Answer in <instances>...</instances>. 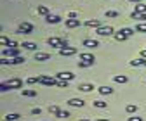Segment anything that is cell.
Here are the masks:
<instances>
[{
	"instance_id": "obj_1",
	"label": "cell",
	"mask_w": 146,
	"mask_h": 121,
	"mask_svg": "<svg viewBox=\"0 0 146 121\" xmlns=\"http://www.w3.org/2000/svg\"><path fill=\"white\" fill-rule=\"evenodd\" d=\"M47 43H49L50 47H54V48H64V47H68L66 42H64L63 38H59V37H50V38L47 40Z\"/></svg>"
},
{
	"instance_id": "obj_2",
	"label": "cell",
	"mask_w": 146,
	"mask_h": 121,
	"mask_svg": "<svg viewBox=\"0 0 146 121\" xmlns=\"http://www.w3.org/2000/svg\"><path fill=\"white\" fill-rule=\"evenodd\" d=\"M96 33L99 35V37H111V35H115V29H113V26H101V28H98L96 29Z\"/></svg>"
},
{
	"instance_id": "obj_3",
	"label": "cell",
	"mask_w": 146,
	"mask_h": 121,
	"mask_svg": "<svg viewBox=\"0 0 146 121\" xmlns=\"http://www.w3.org/2000/svg\"><path fill=\"white\" fill-rule=\"evenodd\" d=\"M5 86H7V90L21 88V86H23V81H21V78H11L9 81H5Z\"/></svg>"
},
{
	"instance_id": "obj_4",
	"label": "cell",
	"mask_w": 146,
	"mask_h": 121,
	"mask_svg": "<svg viewBox=\"0 0 146 121\" xmlns=\"http://www.w3.org/2000/svg\"><path fill=\"white\" fill-rule=\"evenodd\" d=\"M40 83H42V85H45V86H54V85H58V78L40 75Z\"/></svg>"
},
{
	"instance_id": "obj_5",
	"label": "cell",
	"mask_w": 146,
	"mask_h": 121,
	"mask_svg": "<svg viewBox=\"0 0 146 121\" xmlns=\"http://www.w3.org/2000/svg\"><path fill=\"white\" fill-rule=\"evenodd\" d=\"M17 33L31 35V33H33V24H30V23H21V24H19V29H17Z\"/></svg>"
},
{
	"instance_id": "obj_6",
	"label": "cell",
	"mask_w": 146,
	"mask_h": 121,
	"mask_svg": "<svg viewBox=\"0 0 146 121\" xmlns=\"http://www.w3.org/2000/svg\"><path fill=\"white\" fill-rule=\"evenodd\" d=\"M17 57V56H19V48H17V47H5L4 48V57Z\"/></svg>"
},
{
	"instance_id": "obj_7",
	"label": "cell",
	"mask_w": 146,
	"mask_h": 121,
	"mask_svg": "<svg viewBox=\"0 0 146 121\" xmlns=\"http://www.w3.org/2000/svg\"><path fill=\"white\" fill-rule=\"evenodd\" d=\"M75 54H77V48H73V47H64V48H59V56H63V57L75 56Z\"/></svg>"
},
{
	"instance_id": "obj_8",
	"label": "cell",
	"mask_w": 146,
	"mask_h": 121,
	"mask_svg": "<svg viewBox=\"0 0 146 121\" xmlns=\"http://www.w3.org/2000/svg\"><path fill=\"white\" fill-rule=\"evenodd\" d=\"M56 78H58V80H66V81H71L73 78H75V75H73L71 71H61V73H58V75H56Z\"/></svg>"
},
{
	"instance_id": "obj_9",
	"label": "cell",
	"mask_w": 146,
	"mask_h": 121,
	"mask_svg": "<svg viewBox=\"0 0 146 121\" xmlns=\"http://www.w3.org/2000/svg\"><path fill=\"white\" fill-rule=\"evenodd\" d=\"M131 17L136 19L137 23H146V12H132Z\"/></svg>"
},
{
	"instance_id": "obj_10",
	"label": "cell",
	"mask_w": 146,
	"mask_h": 121,
	"mask_svg": "<svg viewBox=\"0 0 146 121\" xmlns=\"http://www.w3.org/2000/svg\"><path fill=\"white\" fill-rule=\"evenodd\" d=\"M45 21H47L49 24H58V23L61 21V17L56 16V14H49V16H45Z\"/></svg>"
},
{
	"instance_id": "obj_11",
	"label": "cell",
	"mask_w": 146,
	"mask_h": 121,
	"mask_svg": "<svg viewBox=\"0 0 146 121\" xmlns=\"http://www.w3.org/2000/svg\"><path fill=\"white\" fill-rule=\"evenodd\" d=\"M84 100L82 99H70L68 100V106H71V107H84Z\"/></svg>"
},
{
	"instance_id": "obj_12",
	"label": "cell",
	"mask_w": 146,
	"mask_h": 121,
	"mask_svg": "<svg viewBox=\"0 0 146 121\" xmlns=\"http://www.w3.org/2000/svg\"><path fill=\"white\" fill-rule=\"evenodd\" d=\"M94 88H96V86L92 83H82V85H78V90L80 92H92Z\"/></svg>"
},
{
	"instance_id": "obj_13",
	"label": "cell",
	"mask_w": 146,
	"mask_h": 121,
	"mask_svg": "<svg viewBox=\"0 0 146 121\" xmlns=\"http://www.w3.org/2000/svg\"><path fill=\"white\" fill-rule=\"evenodd\" d=\"M50 59V54L47 52H35V61H47Z\"/></svg>"
},
{
	"instance_id": "obj_14",
	"label": "cell",
	"mask_w": 146,
	"mask_h": 121,
	"mask_svg": "<svg viewBox=\"0 0 146 121\" xmlns=\"http://www.w3.org/2000/svg\"><path fill=\"white\" fill-rule=\"evenodd\" d=\"M85 26H89V28H101L103 24H101V21L99 19H89V21H85Z\"/></svg>"
},
{
	"instance_id": "obj_15",
	"label": "cell",
	"mask_w": 146,
	"mask_h": 121,
	"mask_svg": "<svg viewBox=\"0 0 146 121\" xmlns=\"http://www.w3.org/2000/svg\"><path fill=\"white\" fill-rule=\"evenodd\" d=\"M82 45L87 47V48H96V47H99V42L98 40H84Z\"/></svg>"
},
{
	"instance_id": "obj_16",
	"label": "cell",
	"mask_w": 146,
	"mask_h": 121,
	"mask_svg": "<svg viewBox=\"0 0 146 121\" xmlns=\"http://www.w3.org/2000/svg\"><path fill=\"white\" fill-rule=\"evenodd\" d=\"M98 92L101 94V95H110V94H113V88L111 86H98Z\"/></svg>"
},
{
	"instance_id": "obj_17",
	"label": "cell",
	"mask_w": 146,
	"mask_h": 121,
	"mask_svg": "<svg viewBox=\"0 0 146 121\" xmlns=\"http://www.w3.org/2000/svg\"><path fill=\"white\" fill-rule=\"evenodd\" d=\"M61 111H63V109H61L59 106H49V112H50L52 116H56V118L61 116Z\"/></svg>"
},
{
	"instance_id": "obj_18",
	"label": "cell",
	"mask_w": 146,
	"mask_h": 121,
	"mask_svg": "<svg viewBox=\"0 0 146 121\" xmlns=\"http://www.w3.org/2000/svg\"><path fill=\"white\" fill-rule=\"evenodd\" d=\"M64 24H66V28H78L80 26V19H66Z\"/></svg>"
},
{
	"instance_id": "obj_19",
	"label": "cell",
	"mask_w": 146,
	"mask_h": 121,
	"mask_svg": "<svg viewBox=\"0 0 146 121\" xmlns=\"http://www.w3.org/2000/svg\"><path fill=\"white\" fill-rule=\"evenodd\" d=\"M78 59H80V61H89V62H94V61H96V57H94L92 54H87V52L80 54V56H78Z\"/></svg>"
},
{
	"instance_id": "obj_20",
	"label": "cell",
	"mask_w": 146,
	"mask_h": 121,
	"mask_svg": "<svg viewBox=\"0 0 146 121\" xmlns=\"http://www.w3.org/2000/svg\"><path fill=\"white\" fill-rule=\"evenodd\" d=\"M21 47L26 48V50H36V48H38V47H36V43H33V42H23Z\"/></svg>"
},
{
	"instance_id": "obj_21",
	"label": "cell",
	"mask_w": 146,
	"mask_h": 121,
	"mask_svg": "<svg viewBox=\"0 0 146 121\" xmlns=\"http://www.w3.org/2000/svg\"><path fill=\"white\" fill-rule=\"evenodd\" d=\"M36 12H38L40 16H44V17L50 14V12H49V7H45V5H38V7H36Z\"/></svg>"
},
{
	"instance_id": "obj_22",
	"label": "cell",
	"mask_w": 146,
	"mask_h": 121,
	"mask_svg": "<svg viewBox=\"0 0 146 121\" xmlns=\"http://www.w3.org/2000/svg\"><path fill=\"white\" fill-rule=\"evenodd\" d=\"M21 94L25 95V97H36V90H31V88H21Z\"/></svg>"
},
{
	"instance_id": "obj_23",
	"label": "cell",
	"mask_w": 146,
	"mask_h": 121,
	"mask_svg": "<svg viewBox=\"0 0 146 121\" xmlns=\"http://www.w3.org/2000/svg\"><path fill=\"white\" fill-rule=\"evenodd\" d=\"M131 66H146V59H144V57L132 59V61H131Z\"/></svg>"
},
{
	"instance_id": "obj_24",
	"label": "cell",
	"mask_w": 146,
	"mask_h": 121,
	"mask_svg": "<svg viewBox=\"0 0 146 121\" xmlns=\"http://www.w3.org/2000/svg\"><path fill=\"white\" fill-rule=\"evenodd\" d=\"M113 81L115 83H127V76L125 75H115L113 76Z\"/></svg>"
},
{
	"instance_id": "obj_25",
	"label": "cell",
	"mask_w": 146,
	"mask_h": 121,
	"mask_svg": "<svg viewBox=\"0 0 146 121\" xmlns=\"http://www.w3.org/2000/svg\"><path fill=\"white\" fill-rule=\"evenodd\" d=\"M9 64H25V57H21V56L12 57V59H9Z\"/></svg>"
},
{
	"instance_id": "obj_26",
	"label": "cell",
	"mask_w": 146,
	"mask_h": 121,
	"mask_svg": "<svg viewBox=\"0 0 146 121\" xmlns=\"http://www.w3.org/2000/svg\"><path fill=\"white\" fill-rule=\"evenodd\" d=\"M136 111H137V106H136V104H127V106H125V112L134 114Z\"/></svg>"
},
{
	"instance_id": "obj_27",
	"label": "cell",
	"mask_w": 146,
	"mask_h": 121,
	"mask_svg": "<svg viewBox=\"0 0 146 121\" xmlns=\"http://www.w3.org/2000/svg\"><path fill=\"white\" fill-rule=\"evenodd\" d=\"M113 37H115V40H117V42H125L127 38H129V37H127V35H123L122 31H118V33H115V35H113Z\"/></svg>"
},
{
	"instance_id": "obj_28",
	"label": "cell",
	"mask_w": 146,
	"mask_h": 121,
	"mask_svg": "<svg viewBox=\"0 0 146 121\" xmlns=\"http://www.w3.org/2000/svg\"><path fill=\"white\" fill-rule=\"evenodd\" d=\"M21 118V114H17V112H11V114H7L5 116V121H17Z\"/></svg>"
},
{
	"instance_id": "obj_29",
	"label": "cell",
	"mask_w": 146,
	"mask_h": 121,
	"mask_svg": "<svg viewBox=\"0 0 146 121\" xmlns=\"http://www.w3.org/2000/svg\"><path fill=\"white\" fill-rule=\"evenodd\" d=\"M92 104H94V107H98V109H106L108 107V104L104 100H94Z\"/></svg>"
},
{
	"instance_id": "obj_30",
	"label": "cell",
	"mask_w": 146,
	"mask_h": 121,
	"mask_svg": "<svg viewBox=\"0 0 146 121\" xmlns=\"http://www.w3.org/2000/svg\"><path fill=\"white\" fill-rule=\"evenodd\" d=\"M132 12H146V4H143V2L136 4V7H134Z\"/></svg>"
},
{
	"instance_id": "obj_31",
	"label": "cell",
	"mask_w": 146,
	"mask_h": 121,
	"mask_svg": "<svg viewBox=\"0 0 146 121\" xmlns=\"http://www.w3.org/2000/svg\"><path fill=\"white\" fill-rule=\"evenodd\" d=\"M26 83H28V85H35V83H40V76H30V78L26 80Z\"/></svg>"
},
{
	"instance_id": "obj_32",
	"label": "cell",
	"mask_w": 146,
	"mask_h": 121,
	"mask_svg": "<svg viewBox=\"0 0 146 121\" xmlns=\"http://www.w3.org/2000/svg\"><path fill=\"white\" fill-rule=\"evenodd\" d=\"M134 29L136 31H141V33H146V23H137Z\"/></svg>"
},
{
	"instance_id": "obj_33",
	"label": "cell",
	"mask_w": 146,
	"mask_h": 121,
	"mask_svg": "<svg viewBox=\"0 0 146 121\" xmlns=\"http://www.w3.org/2000/svg\"><path fill=\"white\" fill-rule=\"evenodd\" d=\"M120 31H122L123 35H127V37H132V35H134V31H136V29H132V28H122Z\"/></svg>"
},
{
	"instance_id": "obj_34",
	"label": "cell",
	"mask_w": 146,
	"mask_h": 121,
	"mask_svg": "<svg viewBox=\"0 0 146 121\" xmlns=\"http://www.w3.org/2000/svg\"><path fill=\"white\" fill-rule=\"evenodd\" d=\"M94 66V62H89V61H78V67H90Z\"/></svg>"
},
{
	"instance_id": "obj_35",
	"label": "cell",
	"mask_w": 146,
	"mask_h": 121,
	"mask_svg": "<svg viewBox=\"0 0 146 121\" xmlns=\"http://www.w3.org/2000/svg\"><path fill=\"white\" fill-rule=\"evenodd\" d=\"M68 83L70 81H66V80H58V85L56 86H59V88H68Z\"/></svg>"
},
{
	"instance_id": "obj_36",
	"label": "cell",
	"mask_w": 146,
	"mask_h": 121,
	"mask_svg": "<svg viewBox=\"0 0 146 121\" xmlns=\"http://www.w3.org/2000/svg\"><path fill=\"white\" fill-rule=\"evenodd\" d=\"M120 16V12H117V10H106V17H118Z\"/></svg>"
},
{
	"instance_id": "obj_37",
	"label": "cell",
	"mask_w": 146,
	"mask_h": 121,
	"mask_svg": "<svg viewBox=\"0 0 146 121\" xmlns=\"http://www.w3.org/2000/svg\"><path fill=\"white\" fill-rule=\"evenodd\" d=\"M127 121H143V118L141 116H129V118H127Z\"/></svg>"
},
{
	"instance_id": "obj_38",
	"label": "cell",
	"mask_w": 146,
	"mask_h": 121,
	"mask_svg": "<svg viewBox=\"0 0 146 121\" xmlns=\"http://www.w3.org/2000/svg\"><path fill=\"white\" fill-rule=\"evenodd\" d=\"M77 17H78L77 12H70V14H68V19H77Z\"/></svg>"
},
{
	"instance_id": "obj_39",
	"label": "cell",
	"mask_w": 146,
	"mask_h": 121,
	"mask_svg": "<svg viewBox=\"0 0 146 121\" xmlns=\"http://www.w3.org/2000/svg\"><path fill=\"white\" fill-rule=\"evenodd\" d=\"M31 112H33V114H40L42 109H40V107H35V109H31Z\"/></svg>"
},
{
	"instance_id": "obj_40",
	"label": "cell",
	"mask_w": 146,
	"mask_h": 121,
	"mask_svg": "<svg viewBox=\"0 0 146 121\" xmlns=\"http://www.w3.org/2000/svg\"><path fill=\"white\" fill-rule=\"evenodd\" d=\"M68 116H70L68 111H61V116H59V118H68Z\"/></svg>"
},
{
	"instance_id": "obj_41",
	"label": "cell",
	"mask_w": 146,
	"mask_h": 121,
	"mask_svg": "<svg viewBox=\"0 0 146 121\" xmlns=\"http://www.w3.org/2000/svg\"><path fill=\"white\" fill-rule=\"evenodd\" d=\"M0 90H2V92H7V86H5V83H2V85H0Z\"/></svg>"
},
{
	"instance_id": "obj_42",
	"label": "cell",
	"mask_w": 146,
	"mask_h": 121,
	"mask_svg": "<svg viewBox=\"0 0 146 121\" xmlns=\"http://www.w3.org/2000/svg\"><path fill=\"white\" fill-rule=\"evenodd\" d=\"M141 57H144V59H146V48H143V50H141Z\"/></svg>"
},
{
	"instance_id": "obj_43",
	"label": "cell",
	"mask_w": 146,
	"mask_h": 121,
	"mask_svg": "<svg viewBox=\"0 0 146 121\" xmlns=\"http://www.w3.org/2000/svg\"><path fill=\"white\" fill-rule=\"evenodd\" d=\"M96 121H110V119H108V118H106V119H104V118H98Z\"/></svg>"
},
{
	"instance_id": "obj_44",
	"label": "cell",
	"mask_w": 146,
	"mask_h": 121,
	"mask_svg": "<svg viewBox=\"0 0 146 121\" xmlns=\"http://www.w3.org/2000/svg\"><path fill=\"white\" fill-rule=\"evenodd\" d=\"M129 2H136V4H139V2H143V0H129Z\"/></svg>"
},
{
	"instance_id": "obj_45",
	"label": "cell",
	"mask_w": 146,
	"mask_h": 121,
	"mask_svg": "<svg viewBox=\"0 0 146 121\" xmlns=\"http://www.w3.org/2000/svg\"><path fill=\"white\" fill-rule=\"evenodd\" d=\"M78 121H90V119H87V118H82V119H78Z\"/></svg>"
}]
</instances>
